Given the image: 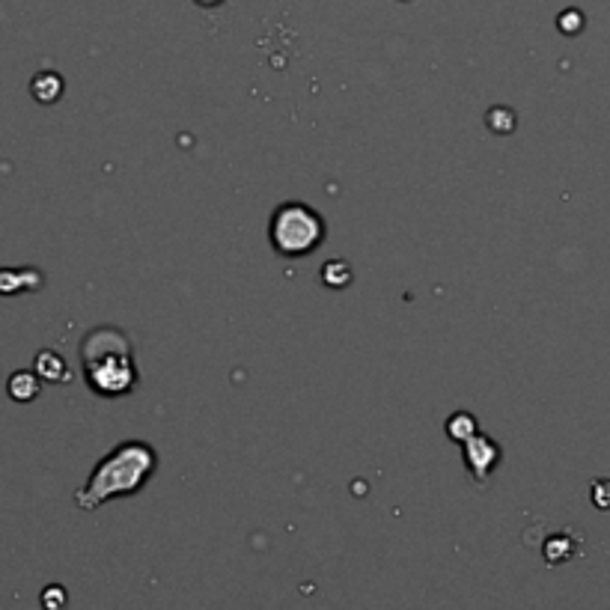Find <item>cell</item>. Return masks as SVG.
Masks as SVG:
<instances>
[{"mask_svg":"<svg viewBox=\"0 0 610 610\" xmlns=\"http://www.w3.org/2000/svg\"><path fill=\"white\" fill-rule=\"evenodd\" d=\"M33 373L40 375L42 382H51V384H63L72 378L69 366H66V361H63L57 352H42V355H36Z\"/></svg>","mask_w":610,"mask_h":610,"instance_id":"52a82bcc","label":"cell"},{"mask_svg":"<svg viewBox=\"0 0 610 610\" xmlns=\"http://www.w3.org/2000/svg\"><path fill=\"white\" fill-rule=\"evenodd\" d=\"M477 432H480V429H477V417H473V414L456 411L453 417L447 420V435H450L456 443L468 441V438H471V435H477Z\"/></svg>","mask_w":610,"mask_h":610,"instance_id":"30bf717a","label":"cell"},{"mask_svg":"<svg viewBox=\"0 0 610 610\" xmlns=\"http://www.w3.org/2000/svg\"><path fill=\"white\" fill-rule=\"evenodd\" d=\"M557 28H560L563 33H578V30L584 28V15L578 10H566L560 15V21H557Z\"/></svg>","mask_w":610,"mask_h":610,"instance_id":"4fadbf2b","label":"cell"},{"mask_svg":"<svg viewBox=\"0 0 610 610\" xmlns=\"http://www.w3.org/2000/svg\"><path fill=\"white\" fill-rule=\"evenodd\" d=\"M42 378L33 370H19V373L10 375V382H7V390L15 403H33L36 396H40Z\"/></svg>","mask_w":610,"mask_h":610,"instance_id":"8992f818","label":"cell"},{"mask_svg":"<svg viewBox=\"0 0 610 610\" xmlns=\"http://www.w3.org/2000/svg\"><path fill=\"white\" fill-rule=\"evenodd\" d=\"M322 283L328 289H345V286L352 283V266L343 263V259H331L322 266Z\"/></svg>","mask_w":610,"mask_h":610,"instance_id":"9c48e42d","label":"cell"},{"mask_svg":"<svg viewBox=\"0 0 610 610\" xmlns=\"http://www.w3.org/2000/svg\"><path fill=\"white\" fill-rule=\"evenodd\" d=\"M81 366H84L87 387L101 399L128 396L140 384L135 343L126 331L114 325L93 328L81 340Z\"/></svg>","mask_w":610,"mask_h":610,"instance_id":"7a4b0ae2","label":"cell"},{"mask_svg":"<svg viewBox=\"0 0 610 610\" xmlns=\"http://www.w3.org/2000/svg\"><path fill=\"white\" fill-rule=\"evenodd\" d=\"M325 217L307 203H283L268 224V242L280 256H307L325 242Z\"/></svg>","mask_w":610,"mask_h":610,"instance_id":"3957f363","label":"cell"},{"mask_svg":"<svg viewBox=\"0 0 610 610\" xmlns=\"http://www.w3.org/2000/svg\"><path fill=\"white\" fill-rule=\"evenodd\" d=\"M592 503H596L599 510H610V480L592 483Z\"/></svg>","mask_w":610,"mask_h":610,"instance_id":"5bb4252c","label":"cell"},{"mask_svg":"<svg viewBox=\"0 0 610 610\" xmlns=\"http://www.w3.org/2000/svg\"><path fill=\"white\" fill-rule=\"evenodd\" d=\"M545 557H548V563H552V566H557V563H563V560H569L571 557L569 539H566V536H552V539H548V545H545Z\"/></svg>","mask_w":610,"mask_h":610,"instance_id":"7c38bea8","label":"cell"},{"mask_svg":"<svg viewBox=\"0 0 610 610\" xmlns=\"http://www.w3.org/2000/svg\"><path fill=\"white\" fill-rule=\"evenodd\" d=\"M63 78H60L57 72H40L36 78L30 81V93H33V99L40 101V105H54V101L63 99Z\"/></svg>","mask_w":610,"mask_h":610,"instance_id":"5b68a950","label":"cell"},{"mask_svg":"<svg viewBox=\"0 0 610 610\" xmlns=\"http://www.w3.org/2000/svg\"><path fill=\"white\" fill-rule=\"evenodd\" d=\"M158 468L156 447L147 441H122L101 459L89 480L78 489L75 503L78 510L93 512L105 506L114 497H131L143 492V485L152 480Z\"/></svg>","mask_w":610,"mask_h":610,"instance_id":"6da1fadb","label":"cell"},{"mask_svg":"<svg viewBox=\"0 0 610 610\" xmlns=\"http://www.w3.org/2000/svg\"><path fill=\"white\" fill-rule=\"evenodd\" d=\"M489 128H492L494 135H510L512 128H515V114L510 108H492L489 110V117H485Z\"/></svg>","mask_w":610,"mask_h":610,"instance_id":"8fae6325","label":"cell"},{"mask_svg":"<svg viewBox=\"0 0 610 610\" xmlns=\"http://www.w3.org/2000/svg\"><path fill=\"white\" fill-rule=\"evenodd\" d=\"M200 7H221V3H224V0H197Z\"/></svg>","mask_w":610,"mask_h":610,"instance_id":"9a60e30c","label":"cell"},{"mask_svg":"<svg viewBox=\"0 0 610 610\" xmlns=\"http://www.w3.org/2000/svg\"><path fill=\"white\" fill-rule=\"evenodd\" d=\"M462 453L464 464H468V473H471V480L477 485H483L485 480H489V473L501 462V447L483 432L471 435L468 441H462Z\"/></svg>","mask_w":610,"mask_h":610,"instance_id":"277c9868","label":"cell"},{"mask_svg":"<svg viewBox=\"0 0 610 610\" xmlns=\"http://www.w3.org/2000/svg\"><path fill=\"white\" fill-rule=\"evenodd\" d=\"M42 275L40 271H0V292H21V289H40Z\"/></svg>","mask_w":610,"mask_h":610,"instance_id":"ba28073f","label":"cell"}]
</instances>
